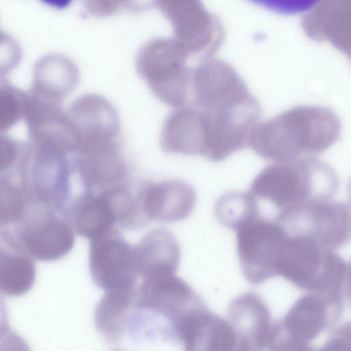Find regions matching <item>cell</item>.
<instances>
[{"label": "cell", "instance_id": "obj_11", "mask_svg": "<svg viewBox=\"0 0 351 351\" xmlns=\"http://www.w3.org/2000/svg\"><path fill=\"white\" fill-rule=\"evenodd\" d=\"M88 265L93 282L105 292L136 288L133 246L115 230L90 240Z\"/></svg>", "mask_w": 351, "mask_h": 351}, {"label": "cell", "instance_id": "obj_12", "mask_svg": "<svg viewBox=\"0 0 351 351\" xmlns=\"http://www.w3.org/2000/svg\"><path fill=\"white\" fill-rule=\"evenodd\" d=\"M117 140L80 143L73 165L84 191L97 192L126 184L128 168Z\"/></svg>", "mask_w": 351, "mask_h": 351}, {"label": "cell", "instance_id": "obj_20", "mask_svg": "<svg viewBox=\"0 0 351 351\" xmlns=\"http://www.w3.org/2000/svg\"><path fill=\"white\" fill-rule=\"evenodd\" d=\"M35 278L32 258L12 231L0 229V295H24L32 287Z\"/></svg>", "mask_w": 351, "mask_h": 351}, {"label": "cell", "instance_id": "obj_26", "mask_svg": "<svg viewBox=\"0 0 351 351\" xmlns=\"http://www.w3.org/2000/svg\"><path fill=\"white\" fill-rule=\"evenodd\" d=\"M27 206V199L19 184L8 178H0V227L16 223Z\"/></svg>", "mask_w": 351, "mask_h": 351}, {"label": "cell", "instance_id": "obj_7", "mask_svg": "<svg viewBox=\"0 0 351 351\" xmlns=\"http://www.w3.org/2000/svg\"><path fill=\"white\" fill-rule=\"evenodd\" d=\"M189 58L173 38H155L141 49L136 69L158 99L168 106L180 108L188 99Z\"/></svg>", "mask_w": 351, "mask_h": 351}, {"label": "cell", "instance_id": "obj_2", "mask_svg": "<svg viewBox=\"0 0 351 351\" xmlns=\"http://www.w3.org/2000/svg\"><path fill=\"white\" fill-rule=\"evenodd\" d=\"M205 306L193 289L176 274L143 278L136 288L129 332L138 335L147 324H155L154 335L178 342L182 328Z\"/></svg>", "mask_w": 351, "mask_h": 351}, {"label": "cell", "instance_id": "obj_4", "mask_svg": "<svg viewBox=\"0 0 351 351\" xmlns=\"http://www.w3.org/2000/svg\"><path fill=\"white\" fill-rule=\"evenodd\" d=\"M276 272L301 289L340 300L348 285L350 267L333 250L308 239L287 234Z\"/></svg>", "mask_w": 351, "mask_h": 351}, {"label": "cell", "instance_id": "obj_6", "mask_svg": "<svg viewBox=\"0 0 351 351\" xmlns=\"http://www.w3.org/2000/svg\"><path fill=\"white\" fill-rule=\"evenodd\" d=\"M274 220L289 237L311 239L335 250L350 237V208L345 202L308 200L278 210Z\"/></svg>", "mask_w": 351, "mask_h": 351}, {"label": "cell", "instance_id": "obj_8", "mask_svg": "<svg viewBox=\"0 0 351 351\" xmlns=\"http://www.w3.org/2000/svg\"><path fill=\"white\" fill-rule=\"evenodd\" d=\"M157 7L172 25L174 40L191 56L211 58L220 47L224 30L219 19L198 1L170 0Z\"/></svg>", "mask_w": 351, "mask_h": 351}, {"label": "cell", "instance_id": "obj_22", "mask_svg": "<svg viewBox=\"0 0 351 351\" xmlns=\"http://www.w3.org/2000/svg\"><path fill=\"white\" fill-rule=\"evenodd\" d=\"M160 145L168 153L204 156L206 134L199 111L184 106L170 114L162 128Z\"/></svg>", "mask_w": 351, "mask_h": 351}, {"label": "cell", "instance_id": "obj_18", "mask_svg": "<svg viewBox=\"0 0 351 351\" xmlns=\"http://www.w3.org/2000/svg\"><path fill=\"white\" fill-rule=\"evenodd\" d=\"M133 253L138 275L143 278L176 274L181 256L176 237L162 228L145 234L133 246Z\"/></svg>", "mask_w": 351, "mask_h": 351}, {"label": "cell", "instance_id": "obj_9", "mask_svg": "<svg viewBox=\"0 0 351 351\" xmlns=\"http://www.w3.org/2000/svg\"><path fill=\"white\" fill-rule=\"evenodd\" d=\"M12 232L26 252L42 261L58 260L74 245L69 222L56 212L38 205L27 204Z\"/></svg>", "mask_w": 351, "mask_h": 351}, {"label": "cell", "instance_id": "obj_25", "mask_svg": "<svg viewBox=\"0 0 351 351\" xmlns=\"http://www.w3.org/2000/svg\"><path fill=\"white\" fill-rule=\"evenodd\" d=\"M26 92L0 75V132L10 130L23 114Z\"/></svg>", "mask_w": 351, "mask_h": 351}, {"label": "cell", "instance_id": "obj_17", "mask_svg": "<svg viewBox=\"0 0 351 351\" xmlns=\"http://www.w3.org/2000/svg\"><path fill=\"white\" fill-rule=\"evenodd\" d=\"M231 304L230 323L247 351H263L272 342L276 330L264 302L257 295L247 293Z\"/></svg>", "mask_w": 351, "mask_h": 351}, {"label": "cell", "instance_id": "obj_10", "mask_svg": "<svg viewBox=\"0 0 351 351\" xmlns=\"http://www.w3.org/2000/svg\"><path fill=\"white\" fill-rule=\"evenodd\" d=\"M259 217L237 230L241 268L245 278L253 284H260L276 276L277 258L287 237L274 219Z\"/></svg>", "mask_w": 351, "mask_h": 351}, {"label": "cell", "instance_id": "obj_29", "mask_svg": "<svg viewBox=\"0 0 351 351\" xmlns=\"http://www.w3.org/2000/svg\"><path fill=\"white\" fill-rule=\"evenodd\" d=\"M132 5L128 1H91L86 5L88 11L96 16H108Z\"/></svg>", "mask_w": 351, "mask_h": 351}, {"label": "cell", "instance_id": "obj_5", "mask_svg": "<svg viewBox=\"0 0 351 351\" xmlns=\"http://www.w3.org/2000/svg\"><path fill=\"white\" fill-rule=\"evenodd\" d=\"M59 149L27 141L17 163L27 204L62 213L70 201L73 158Z\"/></svg>", "mask_w": 351, "mask_h": 351}, {"label": "cell", "instance_id": "obj_31", "mask_svg": "<svg viewBox=\"0 0 351 351\" xmlns=\"http://www.w3.org/2000/svg\"><path fill=\"white\" fill-rule=\"evenodd\" d=\"M10 330L7 307L0 295V339Z\"/></svg>", "mask_w": 351, "mask_h": 351}, {"label": "cell", "instance_id": "obj_27", "mask_svg": "<svg viewBox=\"0 0 351 351\" xmlns=\"http://www.w3.org/2000/svg\"><path fill=\"white\" fill-rule=\"evenodd\" d=\"M22 49L18 41L6 32L0 31V75L5 76L21 62Z\"/></svg>", "mask_w": 351, "mask_h": 351}, {"label": "cell", "instance_id": "obj_23", "mask_svg": "<svg viewBox=\"0 0 351 351\" xmlns=\"http://www.w3.org/2000/svg\"><path fill=\"white\" fill-rule=\"evenodd\" d=\"M136 288L107 291L97 304L95 326L108 342L117 343L127 333Z\"/></svg>", "mask_w": 351, "mask_h": 351}, {"label": "cell", "instance_id": "obj_13", "mask_svg": "<svg viewBox=\"0 0 351 351\" xmlns=\"http://www.w3.org/2000/svg\"><path fill=\"white\" fill-rule=\"evenodd\" d=\"M135 196L146 222L182 220L191 215L196 202L194 189L178 179L145 183Z\"/></svg>", "mask_w": 351, "mask_h": 351}, {"label": "cell", "instance_id": "obj_19", "mask_svg": "<svg viewBox=\"0 0 351 351\" xmlns=\"http://www.w3.org/2000/svg\"><path fill=\"white\" fill-rule=\"evenodd\" d=\"M79 70L69 57L50 53L34 64L30 92L42 98L60 103L76 87Z\"/></svg>", "mask_w": 351, "mask_h": 351}, {"label": "cell", "instance_id": "obj_14", "mask_svg": "<svg viewBox=\"0 0 351 351\" xmlns=\"http://www.w3.org/2000/svg\"><path fill=\"white\" fill-rule=\"evenodd\" d=\"M73 231L92 240L112 230L117 224L116 213L107 189L84 191L70 200L62 212Z\"/></svg>", "mask_w": 351, "mask_h": 351}, {"label": "cell", "instance_id": "obj_24", "mask_svg": "<svg viewBox=\"0 0 351 351\" xmlns=\"http://www.w3.org/2000/svg\"><path fill=\"white\" fill-rule=\"evenodd\" d=\"M215 214L224 226L237 231L246 222L259 217L258 204L249 191L228 192L217 200Z\"/></svg>", "mask_w": 351, "mask_h": 351}, {"label": "cell", "instance_id": "obj_21", "mask_svg": "<svg viewBox=\"0 0 351 351\" xmlns=\"http://www.w3.org/2000/svg\"><path fill=\"white\" fill-rule=\"evenodd\" d=\"M339 305L315 293L300 297L283 322L287 339L304 342L314 338L335 317Z\"/></svg>", "mask_w": 351, "mask_h": 351}, {"label": "cell", "instance_id": "obj_30", "mask_svg": "<svg viewBox=\"0 0 351 351\" xmlns=\"http://www.w3.org/2000/svg\"><path fill=\"white\" fill-rule=\"evenodd\" d=\"M0 351H31V350L23 337L10 330L0 339Z\"/></svg>", "mask_w": 351, "mask_h": 351}, {"label": "cell", "instance_id": "obj_28", "mask_svg": "<svg viewBox=\"0 0 351 351\" xmlns=\"http://www.w3.org/2000/svg\"><path fill=\"white\" fill-rule=\"evenodd\" d=\"M23 147V144L0 132V175L17 165Z\"/></svg>", "mask_w": 351, "mask_h": 351}, {"label": "cell", "instance_id": "obj_1", "mask_svg": "<svg viewBox=\"0 0 351 351\" xmlns=\"http://www.w3.org/2000/svg\"><path fill=\"white\" fill-rule=\"evenodd\" d=\"M341 130L340 119L332 110L298 106L259 122L247 145L266 160L288 162L326 151L338 140Z\"/></svg>", "mask_w": 351, "mask_h": 351}, {"label": "cell", "instance_id": "obj_3", "mask_svg": "<svg viewBox=\"0 0 351 351\" xmlns=\"http://www.w3.org/2000/svg\"><path fill=\"white\" fill-rule=\"evenodd\" d=\"M338 186L331 167L315 156H306L265 167L253 180L249 192L280 210L308 200L332 199Z\"/></svg>", "mask_w": 351, "mask_h": 351}, {"label": "cell", "instance_id": "obj_16", "mask_svg": "<svg viewBox=\"0 0 351 351\" xmlns=\"http://www.w3.org/2000/svg\"><path fill=\"white\" fill-rule=\"evenodd\" d=\"M350 13V1H323L304 16L302 26L308 38L328 42L349 54Z\"/></svg>", "mask_w": 351, "mask_h": 351}, {"label": "cell", "instance_id": "obj_15", "mask_svg": "<svg viewBox=\"0 0 351 351\" xmlns=\"http://www.w3.org/2000/svg\"><path fill=\"white\" fill-rule=\"evenodd\" d=\"M66 112L80 142L94 139H118L120 121L113 105L95 94L75 99Z\"/></svg>", "mask_w": 351, "mask_h": 351}]
</instances>
